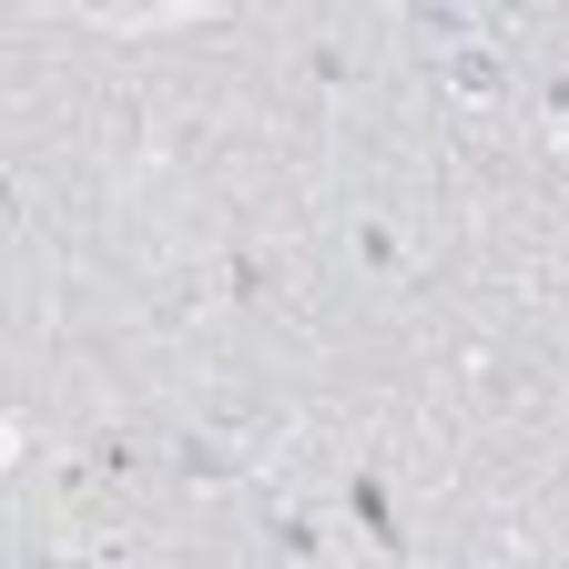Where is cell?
<instances>
[{
    "label": "cell",
    "instance_id": "obj_1",
    "mask_svg": "<svg viewBox=\"0 0 569 569\" xmlns=\"http://www.w3.org/2000/svg\"><path fill=\"white\" fill-rule=\"evenodd\" d=\"M244 468H254V458H244L234 438H173V478H183V488H234Z\"/></svg>",
    "mask_w": 569,
    "mask_h": 569
},
{
    "label": "cell",
    "instance_id": "obj_2",
    "mask_svg": "<svg viewBox=\"0 0 569 569\" xmlns=\"http://www.w3.org/2000/svg\"><path fill=\"white\" fill-rule=\"evenodd\" d=\"M448 92H458V102H498V92H509L498 41H458V51H448Z\"/></svg>",
    "mask_w": 569,
    "mask_h": 569
},
{
    "label": "cell",
    "instance_id": "obj_3",
    "mask_svg": "<svg viewBox=\"0 0 569 569\" xmlns=\"http://www.w3.org/2000/svg\"><path fill=\"white\" fill-rule=\"evenodd\" d=\"M356 264H367V274H407V234L387 224V213H367V224H356Z\"/></svg>",
    "mask_w": 569,
    "mask_h": 569
},
{
    "label": "cell",
    "instance_id": "obj_4",
    "mask_svg": "<svg viewBox=\"0 0 569 569\" xmlns=\"http://www.w3.org/2000/svg\"><path fill=\"white\" fill-rule=\"evenodd\" d=\"M264 539H274L284 559H296V569H306V559H326V529H316L306 509H274V519H264Z\"/></svg>",
    "mask_w": 569,
    "mask_h": 569
},
{
    "label": "cell",
    "instance_id": "obj_5",
    "mask_svg": "<svg viewBox=\"0 0 569 569\" xmlns=\"http://www.w3.org/2000/svg\"><path fill=\"white\" fill-rule=\"evenodd\" d=\"M346 498H356V519H367V539H377V549H397V509H387V478L367 468V478H356Z\"/></svg>",
    "mask_w": 569,
    "mask_h": 569
},
{
    "label": "cell",
    "instance_id": "obj_6",
    "mask_svg": "<svg viewBox=\"0 0 569 569\" xmlns=\"http://www.w3.org/2000/svg\"><path fill=\"white\" fill-rule=\"evenodd\" d=\"M306 71H316V82H336V92H346V82H356V51H336V41H316V61H306Z\"/></svg>",
    "mask_w": 569,
    "mask_h": 569
},
{
    "label": "cell",
    "instance_id": "obj_7",
    "mask_svg": "<svg viewBox=\"0 0 569 569\" xmlns=\"http://www.w3.org/2000/svg\"><path fill=\"white\" fill-rule=\"evenodd\" d=\"M11 458H21V427H11V417H0V468H11Z\"/></svg>",
    "mask_w": 569,
    "mask_h": 569
}]
</instances>
